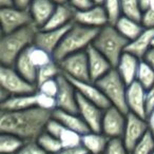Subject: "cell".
<instances>
[{
	"label": "cell",
	"instance_id": "cell-1",
	"mask_svg": "<svg viewBox=\"0 0 154 154\" xmlns=\"http://www.w3.org/2000/svg\"><path fill=\"white\" fill-rule=\"evenodd\" d=\"M52 116L53 112L38 107L21 111H1L0 132L16 135L24 141L37 140Z\"/></svg>",
	"mask_w": 154,
	"mask_h": 154
},
{
	"label": "cell",
	"instance_id": "cell-20",
	"mask_svg": "<svg viewBox=\"0 0 154 154\" xmlns=\"http://www.w3.org/2000/svg\"><path fill=\"white\" fill-rule=\"evenodd\" d=\"M75 12L76 10L70 5H58L54 13L52 14L50 20L47 22L45 28L41 30H54V29H60L74 22Z\"/></svg>",
	"mask_w": 154,
	"mask_h": 154
},
{
	"label": "cell",
	"instance_id": "cell-44",
	"mask_svg": "<svg viewBox=\"0 0 154 154\" xmlns=\"http://www.w3.org/2000/svg\"><path fill=\"white\" fill-rule=\"evenodd\" d=\"M55 154H89L82 146L76 148H62L59 152Z\"/></svg>",
	"mask_w": 154,
	"mask_h": 154
},
{
	"label": "cell",
	"instance_id": "cell-2",
	"mask_svg": "<svg viewBox=\"0 0 154 154\" xmlns=\"http://www.w3.org/2000/svg\"><path fill=\"white\" fill-rule=\"evenodd\" d=\"M39 29L35 24L21 28L5 34L0 40V61L5 66H14L17 58L34 45L35 37Z\"/></svg>",
	"mask_w": 154,
	"mask_h": 154
},
{
	"label": "cell",
	"instance_id": "cell-9",
	"mask_svg": "<svg viewBox=\"0 0 154 154\" xmlns=\"http://www.w3.org/2000/svg\"><path fill=\"white\" fill-rule=\"evenodd\" d=\"M127 114L120 111L118 108L110 106L103 112L101 132L109 138L122 137L126 128Z\"/></svg>",
	"mask_w": 154,
	"mask_h": 154
},
{
	"label": "cell",
	"instance_id": "cell-42",
	"mask_svg": "<svg viewBox=\"0 0 154 154\" xmlns=\"http://www.w3.org/2000/svg\"><path fill=\"white\" fill-rule=\"evenodd\" d=\"M69 3L75 10H86L89 9L90 7H92V5H94L91 2V0H70Z\"/></svg>",
	"mask_w": 154,
	"mask_h": 154
},
{
	"label": "cell",
	"instance_id": "cell-27",
	"mask_svg": "<svg viewBox=\"0 0 154 154\" xmlns=\"http://www.w3.org/2000/svg\"><path fill=\"white\" fill-rule=\"evenodd\" d=\"M26 141L20 137L9 133L0 134V154H15Z\"/></svg>",
	"mask_w": 154,
	"mask_h": 154
},
{
	"label": "cell",
	"instance_id": "cell-7",
	"mask_svg": "<svg viewBox=\"0 0 154 154\" xmlns=\"http://www.w3.org/2000/svg\"><path fill=\"white\" fill-rule=\"evenodd\" d=\"M58 64L62 74L71 79L91 82L87 51L71 54L60 60Z\"/></svg>",
	"mask_w": 154,
	"mask_h": 154
},
{
	"label": "cell",
	"instance_id": "cell-5",
	"mask_svg": "<svg viewBox=\"0 0 154 154\" xmlns=\"http://www.w3.org/2000/svg\"><path fill=\"white\" fill-rule=\"evenodd\" d=\"M95 84L99 87L105 96L112 106L118 108L125 114L129 113L127 106V88L128 86L122 80L119 73L113 68L109 73L97 80Z\"/></svg>",
	"mask_w": 154,
	"mask_h": 154
},
{
	"label": "cell",
	"instance_id": "cell-46",
	"mask_svg": "<svg viewBox=\"0 0 154 154\" xmlns=\"http://www.w3.org/2000/svg\"><path fill=\"white\" fill-rule=\"evenodd\" d=\"M143 60H145L147 63H149L150 66L154 69V47H152L151 49L147 52V54L145 55Z\"/></svg>",
	"mask_w": 154,
	"mask_h": 154
},
{
	"label": "cell",
	"instance_id": "cell-14",
	"mask_svg": "<svg viewBox=\"0 0 154 154\" xmlns=\"http://www.w3.org/2000/svg\"><path fill=\"white\" fill-rule=\"evenodd\" d=\"M72 23L60 29H54V30H39L36 34L34 41V45L49 52L53 55L57 48L59 47L60 42L63 39L66 33L71 28Z\"/></svg>",
	"mask_w": 154,
	"mask_h": 154
},
{
	"label": "cell",
	"instance_id": "cell-22",
	"mask_svg": "<svg viewBox=\"0 0 154 154\" xmlns=\"http://www.w3.org/2000/svg\"><path fill=\"white\" fill-rule=\"evenodd\" d=\"M154 39V30L145 29L143 33L138 37L132 41H129L127 45L126 52L133 54L139 59L143 60L147 52L152 48V42Z\"/></svg>",
	"mask_w": 154,
	"mask_h": 154
},
{
	"label": "cell",
	"instance_id": "cell-31",
	"mask_svg": "<svg viewBox=\"0 0 154 154\" xmlns=\"http://www.w3.org/2000/svg\"><path fill=\"white\" fill-rule=\"evenodd\" d=\"M29 55H30L31 60L37 69L41 68V66H45V64L50 63L54 60L52 54H50L49 52L45 51V50L40 49V48L36 47L34 45L29 48Z\"/></svg>",
	"mask_w": 154,
	"mask_h": 154
},
{
	"label": "cell",
	"instance_id": "cell-19",
	"mask_svg": "<svg viewBox=\"0 0 154 154\" xmlns=\"http://www.w3.org/2000/svg\"><path fill=\"white\" fill-rule=\"evenodd\" d=\"M140 61L141 59H139L138 57L129 52H125L120 57L117 66L115 69L119 73L120 77L126 82L127 86L136 82L137 71H138Z\"/></svg>",
	"mask_w": 154,
	"mask_h": 154
},
{
	"label": "cell",
	"instance_id": "cell-34",
	"mask_svg": "<svg viewBox=\"0 0 154 154\" xmlns=\"http://www.w3.org/2000/svg\"><path fill=\"white\" fill-rule=\"evenodd\" d=\"M82 135L68 128H64L59 136L62 148H76L82 146Z\"/></svg>",
	"mask_w": 154,
	"mask_h": 154
},
{
	"label": "cell",
	"instance_id": "cell-10",
	"mask_svg": "<svg viewBox=\"0 0 154 154\" xmlns=\"http://www.w3.org/2000/svg\"><path fill=\"white\" fill-rule=\"evenodd\" d=\"M58 82V93L56 95L57 109L70 113H78L77 105V91L74 85L64 74H60L57 77Z\"/></svg>",
	"mask_w": 154,
	"mask_h": 154
},
{
	"label": "cell",
	"instance_id": "cell-11",
	"mask_svg": "<svg viewBox=\"0 0 154 154\" xmlns=\"http://www.w3.org/2000/svg\"><path fill=\"white\" fill-rule=\"evenodd\" d=\"M77 105H78V114L88 125L90 130L92 132H101V122L105 110L85 98L78 92H77Z\"/></svg>",
	"mask_w": 154,
	"mask_h": 154
},
{
	"label": "cell",
	"instance_id": "cell-28",
	"mask_svg": "<svg viewBox=\"0 0 154 154\" xmlns=\"http://www.w3.org/2000/svg\"><path fill=\"white\" fill-rule=\"evenodd\" d=\"M60 74H61V70H60V68H59V64H58L57 61L53 60L52 62L41 66V68H39L38 70H37L36 86L38 87L39 85L47 82V80L57 78Z\"/></svg>",
	"mask_w": 154,
	"mask_h": 154
},
{
	"label": "cell",
	"instance_id": "cell-26",
	"mask_svg": "<svg viewBox=\"0 0 154 154\" xmlns=\"http://www.w3.org/2000/svg\"><path fill=\"white\" fill-rule=\"evenodd\" d=\"M14 68L16 69L18 73L23 77L24 79L32 84L36 85L37 82V70L38 69L35 66V64L32 62L29 55V49H26L19 57L17 58L15 62Z\"/></svg>",
	"mask_w": 154,
	"mask_h": 154
},
{
	"label": "cell",
	"instance_id": "cell-43",
	"mask_svg": "<svg viewBox=\"0 0 154 154\" xmlns=\"http://www.w3.org/2000/svg\"><path fill=\"white\" fill-rule=\"evenodd\" d=\"M146 108H147V115L154 110V86L147 90L146 95Z\"/></svg>",
	"mask_w": 154,
	"mask_h": 154
},
{
	"label": "cell",
	"instance_id": "cell-48",
	"mask_svg": "<svg viewBox=\"0 0 154 154\" xmlns=\"http://www.w3.org/2000/svg\"><path fill=\"white\" fill-rule=\"evenodd\" d=\"M146 120H147L148 127H149V131L154 136V110H152V111L148 114Z\"/></svg>",
	"mask_w": 154,
	"mask_h": 154
},
{
	"label": "cell",
	"instance_id": "cell-24",
	"mask_svg": "<svg viewBox=\"0 0 154 154\" xmlns=\"http://www.w3.org/2000/svg\"><path fill=\"white\" fill-rule=\"evenodd\" d=\"M109 137L103 132H90L82 135V146L89 154H103L107 148Z\"/></svg>",
	"mask_w": 154,
	"mask_h": 154
},
{
	"label": "cell",
	"instance_id": "cell-21",
	"mask_svg": "<svg viewBox=\"0 0 154 154\" xmlns=\"http://www.w3.org/2000/svg\"><path fill=\"white\" fill-rule=\"evenodd\" d=\"M53 117L59 120L66 128L78 132L82 135L91 131L88 125L85 122V120L78 113H70V112L56 109L55 111H53Z\"/></svg>",
	"mask_w": 154,
	"mask_h": 154
},
{
	"label": "cell",
	"instance_id": "cell-35",
	"mask_svg": "<svg viewBox=\"0 0 154 154\" xmlns=\"http://www.w3.org/2000/svg\"><path fill=\"white\" fill-rule=\"evenodd\" d=\"M103 8L109 17V23L114 26L117 22V20L122 16L120 0H105Z\"/></svg>",
	"mask_w": 154,
	"mask_h": 154
},
{
	"label": "cell",
	"instance_id": "cell-49",
	"mask_svg": "<svg viewBox=\"0 0 154 154\" xmlns=\"http://www.w3.org/2000/svg\"><path fill=\"white\" fill-rule=\"evenodd\" d=\"M0 7L1 8L15 7V5H14V0H0Z\"/></svg>",
	"mask_w": 154,
	"mask_h": 154
},
{
	"label": "cell",
	"instance_id": "cell-39",
	"mask_svg": "<svg viewBox=\"0 0 154 154\" xmlns=\"http://www.w3.org/2000/svg\"><path fill=\"white\" fill-rule=\"evenodd\" d=\"M37 88H38L39 92L56 97V95H57V93H58L59 86H58L57 78H54V79H50V80H47V82H42V84L39 85Z\"/></svg>",
	"mask_w": 154,
	"mask_h": 154
},
{
	"label": "cell",
	"instance_id": "cell-32",
	"mask_svg": "<svg viewBox=\"0 0 154 154\" xmlns=\"http://www.w3.org/2000/svg\"><path fill=\"white\" fill-rule=\"evenodd\" d=\"M120 2H122V15L140 21L143 11H141L139 0H120Z\"/></svg>",
	"mask_w": 154,
	"mask_h": 154
},
{
	"label": "cell",
	"instance_id": "cell-53",
	"mask_svg": "<svg viewBox=\"0 0 154 154\" xmlns=\"http://www.w3.org/2000/svg\"><path fill=\"white\" fill-rule=\"evenodd\" d=\"M152 154H154V152H153V153H152Z\"/></svg>",
	"mask_w": 154,
	"mask_h": 154
},
{
	"label": "cell",
	"instance_id": "cell-8",
	"mask_svg": "<svg viewBox=\"0 0 154 154\" xmlns=\"http://www.w3.org/2000/svg\"><path fill=\"white\" fill-rule=\"evenodd\" d=\"M0 20H1V29L3 35L10 34L33 23L29 10H21L16 7L1 8Z\"/></svg>",
	"mask_w": 154,
	"mask_h": 154
},
{
	"label": "cell",
	"instance_id": "cell-30",
	"mask_svg": "<svg viewBox=\"0 0 154 154\" xmlns=\"http://www.w3.org/2000/svg\"><path fill=\"white\" fill-rule=\"evenodd\" d=\"M37 143L48 154H55L62 149V145L59 138L53 136L45 131L37 138Z\"/></svg>",
	"mask_w": 154,
	"mask_h": 154
},
{
	"label": "cell",
	"instance_id": "cell-37",
	"mask_svg": "<svg viewBox=\"0 0 154 154\" xmlns=\"http://www.w3.org/2000/svg\"><path fill=\"white\" fill-rule=\"evenodd\" d=\"M103 154H130V151L125 145L122 137H116L109 139Z\"/></svg>",
	"mask_w": 154,
	"mask_h": 154
},
{
	"label": "cell",
	"instance_id": "cell-12",
	"mask_svg": "<svg viewBox=\"0 0 154 154\" xmlns=\"http://www.w3.org/2000/svg\"><path fill=\"white\" fill-rule=\"evenodd\" d=\"M148 131H149V127L145 118L131 112L127 114L126 128L122 135V139L129 151H132L135 145Z\"/></svg>",
	"mask_w": 154,
	"mask_h": 154
},
{
	"label": "cell",
	"instance_id": "cell-13",
	"mask_svg": "<svg viewBox=\"0 0 154 154\" xmlns=\"http://www.w3.org/2000/svg\"><path fill=\"white\" fill-rule=\"evenodd\" d=\"M74 22L90 28L101 29L109 24V17L103 5H92L86 10H76Z\"/></svg>",
	"mask_w": 154,
	"mask_h": 154
},
{
	"label": "cell",
	"instance_id": "cell-40",
	"mask_svg": "<svg viewBox=\"0 0 154 154\" xmlns=\"http://www.w3.org/2000/svg\"><path fill=\"white\" fill-rule=\"evenodd\" d=\"M64 128H66V127H64L59 120H57L56 118H54L53 116H52V118L48 122L47 126H45V132L50 133V134L53 135V136L59 138L60 134H61V132L63 131Z\"/></svg>",
	"mask_w": 154,
	"mask_h": 154
},
{
	"label": "cell",
	"instance_id": "cell-18",
	"mask_svg": "<svg viewBox=\"0 0 154 154\" xmlns=\"http://www.w3.org/2000/svg\"><path fill=\"white\" fill-rule=\"evenodd\" d=\"M56 5H55L52 0H33L29 8L33 24H35L39 30L45 28L55 11Z\"/></svg>",
	"mask_w": 154,
	"mask_h": 154
},
{
	"label": "cell",
	"instance_id": "cell-15",
	"mask_svg": "<svg viewBox=\"0 0 154 154\" xmlns=\"http://www.w3.org/2000/svg\"><path fill=\"white\" fill-rule=\"evenodd\" d=\"M146 95L147 90L139 82H134L127 88V106L131 113L147 118V108H146Z\"/></svg>",
	"mask_w": 154,
	"mask_h": 154
},
{
	"label": "cell",
	"instance_id": "cell-50",
	"mask_svg": "<svg viewBox=\"0 0 154 154\" xmlns=\"http://www.w3.org/2000/svg\"><path fill=\"white\" fill-rule=\"evenodd\" d=\"M55 5H66V3H69L70 0H52Z\"/></svg>",
	"mask_w": 154,
	"mask_h": 154
},
{
	"label": "cell",
	"instance_id": "cell-3",
	"mask_svg": "<svg viewBox=\"0 0 154 154\" xmlns=\"http://www.w3.org/2000/svg\"><path fill=\"white\" fill-rule=\"evenodd\" d=\"M99 29L90 28L73 22L71 28L66 33L59 47L53 54L54 60L59 62L64 57L77 52L86 51L96 38Z\"/></svg>",
	"mask_w": 154,
	"mask_h": 154
},
{
	"label": "cell",
	"instance_id": "cell-16",
	"mask_svg": "<svg viewBox=\"0 0 154 154\" xmlns=\"http://www.w3.org/2000/svg\"><path fill=\"white\" fill-rule=\"evenodd\" d=\"M87 51L89 61V71H90L91 82H96L101 77L113 69L110 61L94 47L93 45H89Z\"/></svg>",
	"mask_w": 154,
	"mask_h": 154
},
{
	"label": "cell",
	"instance_id": "cell-25",
	"mask_svg": "<svg viewBox=\"0 0 154 154\" xmlns=\"http://www.w3.org/2000/svg\"><path fill=\"white\" fill-rule=\"evenodd\" d=\"M114 26L118 32L129 41L134 40L145 31V28L140 23V21H137L124 15L117 20V22Z\"/></svg>",
	"mask_w": 154,
	"mask_h": 154
},
{
	"label": "cell",
	"instance_id": "cell-6",
	"mask_svg": "<svg viewBox=\"0 0 154 154\" xmlns=\"http://www.w3.org/2000/svg\"><path fill=\"white\" fill-rule=\"evenodd\" d=\"M1 90L11 95L34 94L38 91L36 85L28 82L16 71L14 66H1L0 68Z\"/></svg>",
	"mask_w": 154,
	"mask_h": 154
},
{
	"label": "cell",
	"instance_id": "cell-38",
	"mask_svg": "<svg viewBox=\"0 0 154 154\" xmlns=\"http://www.w3.org/2000/svg\"><path fill=\"white\" fill-rule=\"evenodd\" d=\"M15 154H48L42 148L39 146L37 140L26 141L21 148Z\"/></svg>",
	"mask_w": 154,
	"mask_h": 154
},
{
	"label": "cell",
	"instance_id": "cell-4",
	"mask_svg": "<svg viewBox=\"0 0 154 154\" xmlns=\"http://www.w3.org/2000/svg\"><path fill=\"white\" fill-rule=\"evenodd\" d=\"M128 43L129 40L118 32L115 26L109 23L99 29L92 45L109 60L113 68H116Z\"/></svg>",
	"mask_w": 154,
	"mask_h": 154
},
{
	"label": "cell",
	"instance_id": "cell-17",
	"mask_svg": "<svg viewBox=\"0 0 154 154\" xmlns=\"http://www.w3.org/2000/svg\"><path fill=\"white\" fill-rule=\"evenodd\" d=\"M69 78V77H68ZM73 85H74L75 89L80 95L87 98L88 100L94 103L95 105H97L98 107H100L101 109L106 110L112 106L110 103V101L108 100V98L105 96V94L103 93V91L99 89V87L97 86L95 82H80V80H75L71 79Z\"/></svg>",
	"mask_w": 154,
	"mask_h": 154
},
{
	"label": "cell",
	"instance_id": "cell-47",
	"mask_svg": "<svg viewBox=\"0 0 154 154\" xmlns=\"http://www.w3.org/2000/svg\"><path fill=\"white\" fill-rule=\"evenodd\" d=\"M141 11L145 12L147 10H153L154 11V0H139Z\"/></svg>",
	"mask_w": 154,
	"mask_h": 154
},
{
	"label": "cell",
	"instance_id": "cell-41",
	"mask_svg": "<svg viewBox=\"0 0 154 154\" xmlns=\"http://www.w3.org/2000/svg\"><path fill=\"white\" fill-rule=\"evenodd\" d=\"M140 23L145 29L154 30V11L153 10H147L143 12Z\"/></svg>",
	"mask_w": 154,
	"mask_h": 154
},
{
	"label": "cell",
	"instance_id": "cell-23",
	"mask_svg": "<svg viewBox=\"0 0 154 154\" xmlns=\"http://www.w3.org/2000/svg\"><path fill=\"white\" fill-rule=\"evenodd\" d=\"M36 107V93L11 95L0 103L1 111H21Z\"/></svg>",
	"mask_w": 154,
	"mask_h": 154
},
{
	"label": "cell",
	"instance_id": "cell-45",
	"mask_svg": "<svg viewBox=\"0 0 154 154\" xmlns=\"http://www.w3.org/2000/svg\"><path fill=\"white\" fill-rule=\"evenodd\" d=\"M32 1L33 0H14V5H15V7L18 8V9L29 10Z\"/></svg>",
	"mask_w": 154,
	"mask_h": 154
},
{
	"label": "cell",
	"instance_id": "cell-33",
	"mask_svg": "<svg viewBox=\"0 0 154 154\" xmlns=\"http://www.w3.org/2000/svg\"><path fill=\"white\" fill-rule=\"evenodd\" d=\"M154 152V136L148 131L135 145L130 154H152Z\"/></svg>",
	"mask_w": 154,
	"mask_h": 154
},
{
	"label": "cell",
	"instance_id": "cell-36",
	"mask_svg": "<svg viewBox=\"0 0 154 154\" xmlns=\"http://www.w3.org/2000/svg\"><path fill=\"white\" fill-rule=\"evenodd\" d=\"M36 107L41 108V109L47 110V111H50V112L55 111V110L57 109V100H56V97L37 91L36 92Z\"/></svg>",
	"mask_w": 154,
	"mask_h": 154
},
{
	"label": "cell",
	"instance_id": "cell-51",
	"mask_svg": "<svg viewBox=\"0 0 154 154\" xmlns=\"http://www.w3.org/2000/svg\"><path fill=\"white\" fill-rule=\"evenodd\" d=\"M91 2L94 5H103L105 0H91Z\"/></svg>",
	"mask_w": 154,
	"mask_h": 154
},
{
	"label": "cell",
	"instance_id": "cell-52",
	"mask_svg": "<svg viewBox=\"0 0 154 154\" xmlns=\"http://www.w3.org/2000/svg\"><path fill=\"white\" fill-rule=\"evenodd\" d=\"M152 47H154V39H153V42H152Z\"/></svg>",
	"mask_w": 154,
	"mask_h": 154
},
{
	"label": "cell",
	"instance_id": "cell-29",
	"mask_svg": "<svg viewBox=\"0 0 154 154\" xmlns=\"http://www.w3.org/2000/svg\"><path fill=\"white\" fill-rule=\"evenodd\" d=\"M136 82H139L146 90H149L154 86V69L145 60H141L139 63Z\"/></svg>",
	"mask_w": 154,
	"mask_h": 154
}]
</instances>
